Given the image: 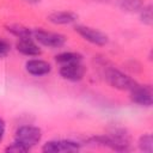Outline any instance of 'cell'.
Returning <instances> with one entry per match:
<instances>
[{"instance_id":"1","label":"cell","mask_w":153,"mask_h":153,"mask_svg":"<svg viewBox=\"0 0 153 153\" xmlns=\"http://www.w3.org/2000/svg\"><path fill=\"white\" fill-rule=\"evenodd\" d=\"M88 141L97 146L106 147L117 152H127L131 149V136L127 129L122 127H114L106 134L92 136Z\"/></svg>"},{"instance_id":"8","label":"cell","mask_w":153,"mask_h":153,"mask_svg":"<svg viewBox=\"0 0 153 153\" xmlns=\"http://www.w3.org/2000/svg\"><path fill=\"white\" fill-rule=\"evenodd\" d=\"M59 74L63 80L71 82H79L84 79L86 74V67L82 65V62L62 65L59 68Z\"/></svg>"},{"instance_id":"19","label":"cell","mask_w":153,"mask_h":153,"mask_svg":"<svg viewBox=\"0 0 153 153\" xmlns=\"http://www.w3.org/2000/svg\"><path fill=\"white\" fill-rule=\"evenodd\" d=\"M5 133H6V122L4 121V118L0 117V142L4 140Z\"/></svg>"},{"instance_id":"4","label":"cell","mask_w":153,"mask_h":153,"mask_svg":"<svg viewBox=\"0 0 153 153\" xmlns=\"http://www.w3.org/2000/svg\"><path fill=\"white\" fill-rule=\"evenodd\" d=\"M32 37L33 39L39 44L49 49H59L62 48L66 42L67 37L60 32L55 31H49L42 27H37L32 30Z\"/></svg>"},{"instance_id":"15","label":"cell","mask_w":153,"mask_h":153,"mask_svg":"<svg viewBox=\"0 0 153 153\" xmlns=\"http://www.w3.org/2000/svg\"><path fill=\"white\" fill-rule=\"evenodd\" d=\"M137 147L141 152H145V153H152L153 152V136L151 133H146V134H142L140 137H139V141H137Z\"/></svg>"},{"instance_id":"16","label":"cell","mask_w":153,"mask_h":153,"mask_svg":"<svg viewBox=\"0 0 153 153\" xmlns=\"http://www.w3.org/2000/svg\"><path fill=\"white\" fill-rule=\"evenodd\" d=\"M139 14H140V20L143 25L152 26V24H153V7H152V4L143 5V7L140 10Z\"/></svg>"},{"instance_id":"9","label":"cell","mask_w":153,"mask_h":153,"mask_svg":"<svg viewBox=\"0 0 153 153\" xmlns=\"http://www.w3.org/2000/svg\"><path fill=\"white\" fill-rule=\"evenodd\" d=\"M51 63L42 59H29L25 62V71L32 76H44L51 72Z\"/></svg>"},{"instance_id":"3","label":"cell","mask_w":153,"mask_h":153,"mask_svg":"<svg viewBox=\"0 0 153 153\" xmlns=\"http://www.w3.org/2000/svg\"><path fill=\"white\" fill-rule=\"evenodd\" d=\"M104 79L111 87L120 91H130L137 85L134 78L115 67L104 68Z\"/></svg>"},{"instance_id":"18","label":"cell","mask_w":153,"mask_h":153,"mask_svg":"<svg viewBox=\"0 0 153 153\" xmlns=\"http://www.w3.org/2000/svg\"><path fill=\"white\" fill-rule=\"evenodd\" d=\"M5 152H8V153H25L26 149L24 147H22L19 143H17L16 141H13L11 145H8L5 148Z\"/></svg>"},{"instance_id":"13","label":"cell","mask_w":153,"mask_h":153,"mask_svg":"<svg viewBox=\"0 0 153 153\" xmlns=\"http://www.w3.org/2000/svg\"><path fill=\"white\" fill-rule=\"evenodd\" d=\"M117 7L123 12L128 13H139L143 7V0H115Z\"/></svg>"},{"instance_id":"10","label":"cell","mask_w":153,"mask_h":153,"mask_svg":"<svg viewBox=\"0 0 153 153\" xmlns=\"http://www.w3.org/2000/svg\"><path fill=\"white\" fill-rule=\"evenodd\" d=\"M16 49L22 55H25L29 57H37L42 54V48L33 39V37L18 39L16 42Z\"/></svg>"},{"instance_id":"2","label":"cell","mask_w":153,"mask_h":153,"mask_svg":"<svg viewBox=\"0 0 153 153\" xmlns=\"http://www.w3.org/2000/svg\"><path fill=\"white\" fill-rule=\"evenodd\" d=\"M42 136L43 133L41 128L31 124H24L16 129L13 141L19 143L22 147L26 149V152H29L41 142Z\"/></svg>"},{"instance_id":"17","label":"cell","mask_w":153,"mask_h":153,"mask_svg":"<svg viewBox=\"0 0 153 153\" xmlns=\"http://www.w3.org/2000/svg\"><path fill=\"white\" fill-rule=\"evenodd\" d=\"M10 51H11V43L5 38H0V60L7 57Z\"/></svg>"},{"instance_id":"20","label":"cell","mask_w":153,"mask_h":153,"mask_svg":"<svg viewBox=\"0 0 153 153\" xmlns=\"http://www.w3.org/2000/svg\"><path fill=\"white\" fill-rule=\"evenodd\" d=\"M26 2H29V4H38V2H41V0H25Z\"/></svg>"},{"instance_id":"5","label":"cell","mask_w":153,"mask_h":153,"mask_svg":"<svg viewBox=\"0 0 153 153\" xmlns=\"http://www.w3.org/2000/svg\"><path fill=\"white\" fill-rule=\"evenodd\" d=\"M74 31L86 42L97 45V47H104L109 43V37L106 33L103 31L94 29L92 26L82 25V24H76L74 25Z\"/></svg>"},{"instance_id":"7","label":"cell","mask_w":153,"mask_h":153,"mask_svg":"<svg viewBox=\"0 0 153 153\" xmlns=\"http://www.w3.org/2000/svg\"><path fill=\"white\" fill-rule=\"evenodd\" d=\"M129 98L130 100L143 108H151L153 103V92L151 85H140L137 84L134 88L129 91Z\"/></svg>"},{"instance_id":"6","label":"cell","mask_w":153,"mask_h":153,"mask_svg":"<svg viewBox=\"0 0 153 153\" xmlns=\"http://www.w3.org/2000/svg\"><path fill=\"white\" fill-rule=\"evenodd\" d=\"M81 149V143L71 139H54L49 140L42 146L44 153H59V152H78Z\"/></svg>"},{"instance_id":"14","label":"cell","mask_w":153,"mask_h":153,"mask_svg":"<svg viewBox=\"0 0 153 153\" xmlns=\"http://www.w3.org/2000/svg\"><path fill=\"white\" fill-rule=\"evenodd\" d=\"M5 27H6V31L8 33H11L12 36L17 37L18 39L32 37V29H30V27H27L25 25H22V24H8Z\"/></svg>"},{"instance_id":"12","label":"cell","mask_w":153,"mask_h":153,"mask_svg":"<svg viewBox=\"0 0 153 153\" xmlns=\"http://www.w3.org/2000/svg\"><path fill=\"white\" fill-rule=\"evenodd\" d=\"M82 59H84V56L78 51H62V53L55 55V57H54L55 62L59 63L60 66L74 63V62H82Z\"/></svg>"},{"instance_id":"11","label":"cell","mask_w":153,"mask_h":153,"mask_svg":"<svg viewBox=\"0 0 153 153\" xmlns=\"http://www.w3.org/2000/svg\"><path fill=\"white\" fill-rule=\"evenodd\" d=\"M78 19V14L72 11H54L47 16V20L54 25H69L75 23Z\"/></svg>"}]
</instances>
